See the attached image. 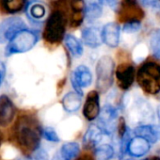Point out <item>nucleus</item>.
<instances>
[{"instance_id": "obj_1", "label": "nucleus", "mask_w": 160, "mask_h": 160, "mask_svg": "<svg viewBox=\"0 0 160 160\" xmlns=\"http://www.w3.org/2000/svg\"><path fill=\"white\" fill-rule=\"evenodd\" d=\"M14 129L15 140L23 152L32 153L40 148L42 133L35 118L28 115L22 116Z\"/></svg>"}, {"instance_id": "obj_2", "label": "nucleus", "mask_w": 160, "mask_h": 160, "mask_svg": "<svg viewBox=\"0 0 160 160\" xmlns=\"http://www.w3.org/2000/svg\"><path fill=\"white\" fill-rule=\"evenodd\" d=\"M136 76L138 86L146 94L160 92V63L151 58L145 60L138 67Z\"/></svg>"}, {"instance_id": "obj_3", "label": "nucleus", "mask_w": 160, "mask_h": 160, "mask_svg": "<svg viewBox=\"0 0 160 160\" xmlns=\"http://www.w3.org/2000/svg\"><path fill=\"white\" fill-rule=\"evenodd\" d=\"M115 62L109 56H103L96 64V87L98 92H107L113 85Z\"/></svg>"}, {"instance_id": "obj_4", "label": "nucleus", "mask_w": 160, "mask_h": 160, "mask_svg": "<svg viewBox=\"0 0 160 160\" xmlns=\"http://www.w3.org/2000/svg\"><path fill=\"white\" fill-rule=\"evenodd\" d=\"M39 40L38 33L29 30L24 29L19 32L7 45L5 54L6 56H12L14 54H22L31 50L37 43Z\"/></svg>"}, {"instance_id": "obj_5", "label": "nucleus", "mask_w": 160, "mask_h": 160, "mask_svg": "<svg viewBox=\"0 0 160 160\" xmlns=\"http://www.w3.org/2000/svg\"><path fill=\"white\" fill-rule=\"evenodd\" d=\"M66 20L62 12H55L47 19L43 38L49 43H58L64 38Z\"/></svg>"}, {"instance_id": "obj_6", "label": "nucleus", "mask_w": 160, "mask_h": 160, "mask_svg": "<svg viewBox=\"0 0 160 160\" xmlns=\"http://www.w3.org/2000/svg\"><path fill=\"white\" fill-rule=\"evenodd\" d=\"M145 16L144 11L138 5L137 0H122L118 17L121 22H140Z\"/></svg>"}, {"instance_id": "obj_7", "label": "nucleus", "mask_w": 160, "mask_h": 160, "mask_svg": "<svg viewBox=\"0 0 160 160\" xmlns=\"http://www.w3.org/2000/svg\"><path fill=\"white\" fill-rule=\"evenodd\" d=\"M27 29L25 22L19 17H10L0 24V43L10 42L19 32Z\"/></svg>"}, {"instance_id": "obj_8", "label": "nucleus", "mask_w": 160, "mask_h": 160, "mask_svg": "<svg viewBox=\"0 0 160 160\" xmlns=\"http://www.w3.org/2000/svg\"><path fill=\"white\" fill-rule=\"evenodd\" d=\"M115 76L119 88L122 91H127L135 80L136 70L134 65L129 62L121 63L115 71Z\"/></svg>"}, {"instance_id": "obj_9", "label": "nucleus", "mask_w": 160, "mask_h": 160, "mask_svg": "<svg viewBox=\"0 0 160 160\" xmlns=\"http://www.w3.org/2000/svg\"><path fill=\"white\" fill-rule=\"evenodd\" d=\"M100 99L97 91H92L88 93L83 107V116L89 122H92L98 118L100 114Z\"/></svg>"}, {"instance_id": "obj_10", "label": "nucleus", "mask_w": 160, "mask_h": 160, "mask_svg": "<svg viewBox=\"0 0 160 160\" xmlns=\"http://www.w3.org/2000/svg\"><path fill=\"white\" fill-rule=\"evenodd\" d=\"M16 115V108L12 99L6 95H0V126L6 127L12 122Z\"/></svg>"}, {"instance_id": "obj_11", "label": "nucleus", "mask_w": 160, "mask_h": 160, "mask_svg": "<svg viewBox=\"0 0 160 160\" xmlns=\"http://www.w3.org/2000/svg\"><path fill=\"white\" fill-rule=\"evenodd\" d=\"M99 127L106 135H110L114 128V122L118 118V110L110 106L106 105L99 114Z\"/></svg>"}, {"instance_id": "obj_12", "label": "nucleus", "mask_w": 160, "mask_h": 160, "mask_svg": "<svg viewBox=\"0 0 160 160\" xmlns=\"http://www.w3.org/2000/svg\"><path fill=\"white\" fill-rule=\"evenodd\" d=\"M120 34H121V28L115 22L108 23L104 26L103 29L101 30V37L102 42L107 44L108 47L115 48L119 45L120 42Z\"/></svg>"}, {"instance_id": "obj_13", "label": "nucleus", "mask_w": 160, "mask_h": 160, "mask_svg": "<svg viewBox=\"0 0 160 160\" xmlns=\"http://www.w3.org/2000/svg\"><path fill=\"white\" fill-rule=\"evenodd\" d=\"M71 82L76 84L81 89L90 87L92 82V73L91 70L85 65H79L71 76Z\"/></svg>"}, {"instance_id": "obj_14", "label": "nucleus", "mask_w": 160, "mask_h": 160, "mask_svg": "<svg viewBox=\"0 0 160 160\" xmlns=\"http://www.w3.org/2000/svg\"><path fill=\"white\" fill-rule=\"evenodd\" d=\"M136 137L146 139L149 143H155L160 140V126L155 124H144L135 128Z\"/></svg>"}, {"instance_id": "obj_15", "label": "nucleus", "mask_w": 160, "mask_h": 160, "mask_svg": "<svg viewBox=\"0 0 160 160\" xmlns=\"http://www.w3.org/2000/svg\"><path fill=\"white\" fill-rule=\"evenodd\" d=\"M150 150V143L139 137H135L130 139L126 152L133 157H140L145 155Z\"/></svg>"}, {"instance_id": "obj_16", "label": "nucleus", "mask_w": 160, "mask_h": 160, "mask_svg": "<svg viewBox=\"0 0 160 160\" xmlns=\"http://www.w3.org/2000/svg\"><path fill=\"white\" fill-rule=\"evenodd\" d=\"M102 0H85L84 1V17L92 22L100 18L103 13Z\"/></svg>"}, {"instance_id": "obj_17", "label": "nucleus", "mask_w": 160, "mask_h": 160, "mask_svg": "<svg viewBox=\"0 0 160 160\" xmlns=\"http://www.w3.org/2000/svg\"><path fill=\"white\" fill-rule=\"evenodd\" d=\"M104 135L106 134L98 125L93 124L90 126L83 138V142L85 147L88 149H95L99 145Z\"/></svg>"}, {"instance_id": "obj_18", "label": "nucleus", "mask_w": 160, "mask_h": 160, "mask_svg": "<svg viewBox=\"0 0 160 160\" xmlns=\"http://www.w3.org/2000/svg\"><path fill=\"white\" fill-rule=\"evenodd\" d=\"M82 41L85 45L91 48H97L102 44L101 31L98 28L91 27L82 31Z\"/></svg>"}, {"instance_id": "obj_19", "label": "nucleus", "mask_w": 160, "mask_h": 160, "mask_svg": "<svg viewBox=\"0 0 160 160\" xmlns=\"http://www.w3.org/2000/svg\"><path fill=\"white\" fill-rule=\"evenodd\" d=\"M82 104V96L74 92H70L66 93L61 99V105L63 109L68 113H72L77 111Z\"/></svg>"}, {"instance_id": "obj_20", "label": "nucleus", "mask_w": 160, "mask_h": 160, "mask_svg": "<svg viewBox=\"0 0 160 160\" xmlns=\"http://www.w3.org/2000/svg\"><path fill=\"white\" fill-rule=\"evenodd\" d=\"M80 152L79 144L76 142H66L60 148V159L75 160Z\"/></svg>"}, {"instance_id": "obj_21", "label": "nucleus", "mask_w": 160, "mask_h": 160, "mask_svg": "<svg viewBox=\"0 0 160 160\" xmlns=\"http://www.w3.org/2000/svg\"><path fill=\"white\" fill-rule=\"evenodd\" d=\"M64 42L72 56L74 58H80L83 54V46L81 42H79L78 39H76L74 36L69 34L64 37Z\"/></svg>"}, {"instance_id": "obj_22", "label": "nucleus", "mask_w": 160, "mask_h": 160, "mask_svg": "<svg viewBox=\"0 0 160 160\" xmlns=\"http://www.w3.org/2000/svg\"><path fill=\"white\" fill-rule=\"evenodd\" d=\"M28 15L34 21L42 19L45 15V8L39 2H33L28 6Z\"/></svg>"}, {"instance_id": "obj_23", "label": "nucleus", "mask_w": 160, "mask_h": 160, "mask_svg": "<svg viewBox=\"0 0 160 160\" xmlns=\"http://www.w3.org/2000/svg\"><path fill=\"white\" fill-rule=\"evenodd\" d=\"M26 0H2V7L8 13H16L24 9Z\"/></svg>"}, {"instance_id": "obj_24", "label": "nucleus", "mask_w": 160, "mask_h": 160, "mask_svg": "<svg viewBox=\"0 0 160 160\" xmlns=\"http://www.w3.org/2000/svg\"><path fill=\"white\" fill-rule=\"evenodd\" d=\"M150 48L152 56L160 59V28L152 31L150 38Z\"/></svg>"}, {"instance_id": "obj_25", "label": "nucleus", "mask_w": 160, "mask_h": 160, "mask_svg": "<svg viewBox=\"0 0 160 160\" xmlns=\"http://www.w3.org/2000/svg\"><path fill=\"white\" fill-rule=\"evenodd\" d=\"M95 154L100 160H109L114 155V149L110 144H100L95 148Z\"/></svg>"}, {"instance_id": "obj_26", "label": "nucleus", "mask_w": 160, "mask_h": 160, "mask_svg": "<svg viewBox=\"0 0 160 160\" xmlns=\"http://www.w3.org/2000/svg\"><path fill=\"white\" fill-rule=\"evenodd\" d=\"M43 137L51 142H59V137L56 130L52 127H46L43 130Z\"/></svg>"}, {"instance_id": "obj_27", "label": "nucleus", "mask_w": 160, "mask_h": 160, "mask_svg": "<svg viewBox=\"0 0 160 160\" xmlns=\"http://www.w3.org/2000/svg\"><path fill=\"white\" fill-rule=\"evenodd\" d=\"M141 28L140 22H129L125 23L122 27V30L125 33H135L138 31Z\"/></svg>"}, {"instance_id": "obj_28", "label": "nucleus", "mask_w": 160, "mask_h": 160, "mask_svg": "<svg viewBox=\"0 0 160 160\" xmlns=\"http://www.w3.org/2000/svg\"><path fill=\"white\" fill-rule=\"evenodd\" d=\"M30 159L31 160H49V155L44 149L39 148L34 152L31 153Z\"/></svg>"}, {"instance_id": "obj_29", "label": "nucleus", "mask_w": 160, "mask_h": 160, "mask_svg": "<svg viewBox=\"0 0 160 160\" xmlns=\"http://www.w3.org/2000/svg\"><path fill=\"white\" fill-rule=\"evenodd\" d=\"M118 134H119V137L122 138L123 137V135L127 132V126H126V123H125V121L123 118H120L119 122H118Z\"/></svg>"}, {"instance_id": "obj_30", "label": "nucleus", "mask_w": 160, "mask_h": 160, "mask_svg": "<svg viewBox=\"0 0 160 160\" xmlns=\"http://www.w3.org/2000/svg\"><path fill=\"white\" fill-rule=\"evenodd\" d=\"M6 76V65L4 62L0 61V86L2 85Z\"/></svg>"}, {"instance_id": "obj_31", "label": "nucleus", "mask_w": 160, "mask_h": 160, "mask_svg": "<svg viewBox=\"0 0 160 160\" xmlns=\"http://www.w3.org/2000/svg\"><path fill=\"white\" fill-rule=\"evenodd\" d=\"M138 1L145 7H152L154 8L159 0H138Z\"/></svg>"}, {"instance_id": "obj_32", "label": "nucleus", "mask_w": 160, "mask_h": 160, "mask_svg": "<svg viewBox=\"0 0 160 160\" xmlns=\"http://www.w3.org/2000/svg\"><path fill=\"white\" fill-rule=\"evenodd\" d=\"M103 3H107L112 10H116L118 8V0H102Z\"/></svg>"}, {"instance_id": "obj_33", "label": "nucleus", "mask_w": 160, "mask_h": 160, "mask_svg": "<svg viewBox=\"0 0 160 160\" xmlns=\"http://www.w3.org/2000/svg\"><path fill=\"white\" fill-rule=\"evenodd\" d=\"M75 160H94V158L92 157V155H91L89 153H86V154H83L82 156L78 157Z\"/></svg>"}, {"instance_id": "obj_34", "label": "nucleus", "mask_w": 160, "mask_h": 160, "mask_svg": "<svg viewBox=\"0 0 160 160\" xmlns=\"http://www.w3.org/2000/svg\"><path fill=\"white\" fill-rule=\"evenodd\" d=\"M143 160H160V157L159 156H151L149 158H145Z\"/></svg>"}, {"instance_id": "obj_35", "label": "nucleus", "mask_w": 160, "mask_h": 160, "mask_svg": "<svg viewBox=\"0 0 160 160\" xmlns=\"http://www.w3.org/2000/svg\"><path fill=\"white\" fill-rule=\"evenodd\" d=\"M154 9H156V11L158 12V13H160V2L158 1V3L156 4V6L154 7Z\"/></svg>"}, {"instance_id": "obj_36", "label": "nucleus", "mask_w": 160, "mask_h": 160, "mask_svg": "<svg viewBox=\"0 0 160 160\" xmlns=\"http://www.w3.org/2000/svg\"><path fill=\"white\" fill-rule=\"evenodd\" d=\"M157 116H158V119L160 121V106H158V108H157Z\"/></svg>"}, {"instance_id": "obj_37", "label": "nucleus", "mask_w": 160, "mask_h": 160, "mask_svg": "<svg viewBox=\"0 0 160 160\" xmlns=\"http://www.w3.org/2000/svg\"><path fill=\"white\" fill-rule=\"evenodd\" d=\"M2 138H3V136H2V133L0 132V147H1V143H2Z\"/></svg>"}, {"instance_id": "obj_38", "label": "nucleus", "mask_w": 160, "mask_h": 160, "mask_svg": "<svg viewBox=\"0 0 160 160\" xmlns=\"http://www.w3.org/2000/svg\"><path fill=\"white\" fill-rule=\"evenodd\" d=\"M24 160H31L30 158H27V159H24Z\"/></svg>"}, {"instance_id": "obj_39", "label": "nucleus", "mask_w": 160, "mask_h": 160, "mask_svg": "<svg viewBox=\"0 0 160 160\" xmlns=\"http://www.w3.org/2000/svg\"><path fill=\"white\" fill-rule=\"evenodd\" d=\"M126 160H134V159H126Z\"/></svg>"}, {"instance_id": "obj_40", "label": "nucleus", "mask_w": 160, "mask_h": 160, "mask_svg": "<svg viewBox=\"0 0 160 160\" xmlns=\"http://www.w3.org/2000/svg\"><path fill=\"white\" fill-rule=\"evenodd\" d=\"M159 1H160V0H159Z\"/></svg>"}]
</instances>
